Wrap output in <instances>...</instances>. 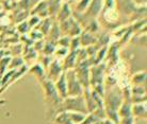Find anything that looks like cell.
<instances>
[{
    "instance_id": "cell-4",
    "label": "cell",
    "mask_w": 147,
    "mask_h": 124,
    "mask_svg": "<svg viewBox=\"0 0 147 124\" xmlns=\"http://www.w3.org/2000/svg\"><path fill=\"white\" fill-rule=\"evenodd\" d=\"M131 113L136 116V117H140V118H145L146 117V107L145 105H142V103L140 104H136V105H133V107L131 108Z\"/></svg>"
},
{
    "instance_id": "cell-15",
    "label": "cell",
    "mask_w": 147,
    "mask_h": 124,
    "mask_svg": "<svg viewBox=\"0 0 147 124\" xmlns=\"http://www.w3.org/2000/svg\"><path fill=\"white\" fill-rule=\"evenodd\" d=\"M40 21V18L38 17H36V16H33L32 18L30 19V22H29V25H30V27H33L35 23H37V22Z\"/></svg>"
},
{
    "instance_id": "cell-13",
    "label": "cell",
    "mask_w": 147,
    "mask_h": 124,
    "mask_svg": "<svg viewBox=\"0 0 147 124\" xmlns=\"http://www.w3.org/2000/svg\"><path fill=\"white\" fill-rule=\"evenodd\" d=\"M28 30H29V27H28V23H27V22L20 23V25L18 26V31H19V32L26 33V32H28Z\"/></svg>"
},
{
    "instance_id": "cell-11",
    "label": "cell",
    "mask_w": 147,
    "mask_h": 124,
    "mask_svg": "<svg viewBox=\"0 0 147 124\" xmlns=\"http://www.w3.org/2000/svg\"><path fill=\"white\" fill-rule=\"evenodd\" d=\"M76 56H77V54H76V52H75V54L73 55V59H70V55H68L66 57V62H65V68H73L74 65H75V59H76Z\"/></svg>"
},
{
    "instance_id": "cell-1",
    "label": "cell",
    "mask_w": 147,
    "mask_h": 124,
    "mask_svg": "<svg viewBox=\"0 0 147 124\" xmlns=\"http://www.w3.org/2000/svg\"><path fill=\"white\" fill-rule=\"evenodd\" d=\"M61 105H64L62 108L67 110V111L80 113H83V115L88 113L86 103H85L84 99H83L82 95H79V97H67L65 99L64 103L61 104Z\"/></svg>"
},
{
    "instance_id": "cell-5",
    "label": "cell",
    "mask_w": 147,
    "mask_h": 124,
    "mask_svg": "<svg viewBox=\"0 0 147 124\" xmlns=\"http://www.w3.org/2000/svg\"><path fill=\"white\" fill-rule=\"evenodd\" d=\"M68 113V117H69L70 121L73 124H80L83 122V120L85 119V115L80 113H71V111H66Z\"/></svg>"
},
{
    "instance_id": "cell-3",
    "label": "cell",
    "mask_w": 147,
    "mask_h": 124,
    "mask_svg": "<svg viewBox=\"0 0 147 124\" xmlns=\"http://www.w3.org/2000/svg\"><path fill=\"white\" fill-rule=\"evenodd\" d=\"M55 90L58 92V95L63 99L67 98V86H66V80H65V74L62 73L61 77L57 80V83L55 85Z\"/></svg>"
},
{
    "instance_id": "cell-6",
    "label": "cell",
    "mask_w": 147,
    "mask_h": 124,
    "mask_svg": "<svg viewBox=\"0 0 147 124\" xmlns=\"http://www.w3.org/2000/svg\"><path fill=\"white\" fill-rule=\"evenodd\" d=\"M131 105L128 104V103H125L124 105L121 106V108H119V111H118V116L121 118V119H124V118H130L131 117Z\"/></svg>"
},
{
    "instance_id": "cell-2",
    "label": "cell",
    "mask_w": 147,
    "mask_h": 124,
    "mask_svg": "<svg viewBox=\"0 0 147 124\" xmlns=\"http://www.w3.org/2000/svg\"><path fill=\"white\" fill-rule=\"evenodd\" d=\"M43 88H44L46 98L48 99V103L53 104L52 106L61 105L59 95H58V92L55 90V84L52 83L51 81L47 80V81H45V82H43Z\"/></svg>"
},
{
    "instance_id": "cell-7",
    "label": "cell",
    "mask_w": 147,
    "mask_h": 124,
    "mask_svg": "<svg viewBox=\"0 0 147 124\" xmlns=\"http://www.w3.org/2000/svg\"><path fill=\"white\" fill-rule=\"evenodd\" d=\"M55 124H73L66 111H62V113H58L55 119Z\"/></svg>"
},
{
    "instance_id": "cell-10",
    "label": "cell",
    "mask_w": 147,
    "mask_h": 124,
    "mask_svg": "<svg viewBox=\"0 0 147 124\" xmlns=\"http://www.w3.org/2000/svg\"><path fill=\"white\" fill-rule=\"evenodd\" d=\"M145 79H146V73L140 72L134 75V77H133V83L136 85H141L142 83L145 82Z\"/></svg>"
},
{
    "instance_id": "cell-12",
    "label": "cell",
    "mask_w": 147,
    "mask_h": 124,
    "mask_svg": "<svg viewBox=\"0 0 147 124\" xmlns=\"http://www.w3.org/2000/svg\"><path fill=\"white\" fill-rule=\"evenodd\" d=\"M31 72L34 73L37 77H43V75H44V71H43V69L40 67V65L34 66L33 68L31 69Z\"/></svg>"
},
{
    "instance_id": "cell-9",
    "label": "cell",
    "mask_w": 147,
    "mask_h": 124,
    "mask_svg": "<svg viewBox=\"0 0 147 124\" xmlns=\"http://www.w3.org/2000/svg\"><path fill=\"white\" fill-rule=\"evenodd\" d=\"M101 1H93V2H91V5H90V7H91V12H92V15H94V16H96V15L98 14V12H99L100 10V7H101Z\"/></svg>"
},
{
    "instance_id": "cell-14",
    "label": "cell",
    "mask_w": 147,
    "mask_h": 124,
    "mask_svg": "<svg viewBox=\"0 0 147 124\" xmlns=\"http://www.w3.org/2000/svg\"><path fill=\"white\" fill-rule=\"evenodd\" d=\"M121 124H134V122H133V118L132 117L124 118V119H121Z\"/></svg>"
},
{
    "instance_id": "cell-8",
    "label": "cell",
    "mask_w": 147,
    "mask_h": 124,
    "mask_svg": "<svg viewBox=\"0 0 147 124\" xmlns=\"http://www.w3.org/2000/svg\"><path fill=\"white\" fill-rule=\"evenodd\" d=\"M69 15H70V10L68 9V5L65 4V5H63V7L61 9V12L59 13V16H58V17H59L60 21L63 22L68 18Z\"/></svg>"
}]
</instances>
